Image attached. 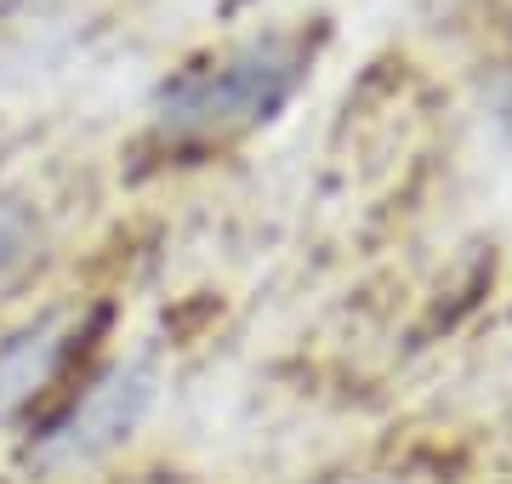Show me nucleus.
I'll list each match as a JSON object with an SVG mask.
<instances>
[{
  "mask_svg": "<svg viewBox=\"0 0 512 484\" xmlns=\"http://www.w3.org/2000/svg\"><path fill=\"white\" fill-rule=\"evenodd\" d=\"M308 40L302 35H262L234 52L211 57L200 69L177 75L154 103V131L165 143H222L239 131L274 120L308 80Z\"/></svg>",
  "mask_w": 512,
  "mask_h": 484,
  "instance_id": "nucleus-1",
  "label": "nucleus"
},
{
  "mask_svg": "<svg viewBox=\"0 0 512 484\" xmlns=\"http://www.w3.org/2000/svg\"><path fill=\"white\" fill-rule=\"evenodd\" d=\"M154 393H160V376H154L148 359H120L109 371H97L63 405V416L35 439L29 462L40 473H74V467L103 462L109 450H120L143 428V416L154 410Z\"/></svg>",
  "mask_w": 512,
  "mask_h": 484,
  "instance_id": "nucleus-2",
  "label": "nucleus"
},
{
  "mask_svg": "<svg viewBox=\"0 0 512 484\" xmlns=\"http://www.w3.org/2000/svg\"><path fill=\"white\" fill-rule=\"evenodd\" d=\"M92 319H97L92 308L63 302V308H46V314L23 319L18 331L0 336V422L23 416L57 376L69 371L74 348L92 336Z\"/></svg>",
  "mask_w": 512,
  "mask_h": 484,
  "instance_id": "nucleus-3",
  "label": "nucleus"
},
{
  "mask_svg": "<svg viewBox=\"0 0 512 484\" xmlns=\"http://www.w3.org/2000/svg\"><path fill=\"white\" fill-rule=\"evenodd\" d=\"M40 245H46V223L29 200H0V285L18 280L23 268H35Z\"/></svg>",
  "mask_w": 512,
  "mask_h": 484,
  "instance_id": "nucleus-4",
  "label": "nucleus"
}]
</instances>
